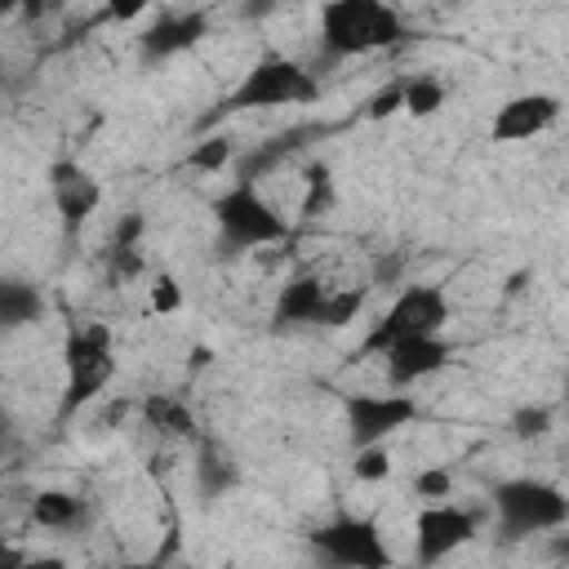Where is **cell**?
Masks as SVG:
<instances>
[{
    "label": "cell",
    "mask_w": 569,
    "mask_h": 569,
    "mask_svg": "<svg viewBox=\"0 0 569 569\" xmlns=\"http://www.w3.org/2000/svg\"><path fill=\"white\" fill-rule=\"evenodd\" d=\"M147 4L151 0H107V18L111 22H133V18H142Z\"/></svg>",
    "instance_id": "obj_28"
},
{
    "label": "cell",
    "mask_w": 569,
    "mask_h": 569,
    "mask_svg": "<svg viewBox=\"0 0 569 569\" xmlns=\"http://www.w3.org/2000/svg\"><path fill=\"white\" fill-rule=\"evenodd\" d=\"M551 422H556V413H551L547 405H520V409L507 418V427H511L516 440H542V436L551 431Z\"/></svg>",
    "instance_id": "obj_19"
},
{
    "label": "cell",
    "mask_w": 569,
    "mask_h": 569,
    "mask_svg": "<svg viewBox=\"0 0 569 569\" xmlns=\"http://www.w3.org/2000/svg\"><path fill=\"white\" fill-rule=\"evenodd\" d=\"M227 160H231V138L213 133V138H204V142L191 147L187 169H196V173H218V169H227Z\"/></svg>",
    "instance_id": "obj_20"
},
{
    "label": "cell",
    "mask_w": 569,
    "mask_h": 569,
    "mask_svg": "<svg viewBox=\"0 0 569 569\" xmlns=\"http://www.w3.org/2000/svg\"><path fill=\"white\" fill-rule=\"evenodd\" d=\"M142 418L156 436H169V440H196V413L187 400L169 396V391H156L142 400Z\"/></svg>",
    "instance_id": "obj_16"
},
{
    "label": "cell",
    "mask_w": 569,
    "mask_h": 569,
    "mask_svg": "<svg viewBox=\"0 0 569 569\" xmlns=\"http://www.w3.org/2000/svg\"><path fill=\"white\" fill-rule=\"evenodd\" d=\"M551 556H560V560H569V520H565L560 529H551Z\"/></svg>",
    "instance_id": "obj_29"
},
{
    "label": "cell",
    "mask_w": 569,
    "mask_h": 569,
    "mask_svg": "<svg viewBox=\"0 0 569 569\" xmlns=\"http://www.w3.org/2000/svg\"><path fill=\"white\" fill-rule=\"evenodd\" d=\"M236 480V467L213 449V445H204V453H200V493H222L227 485Z\"/></svg>",
    "instance_id": "obj_21"
},
{
    "label": "cell",
    "mask_w": 569,
    "mask_h": 569,
    "mask_svg": "<svg viewBox=\"0 0 569 569\" xmlns=\"http://www.w3.org/2000/svg\"><path fill=\"white\" fill-rule=\"evenodd\" d=\"M565 400H569V373H565Z\"/></svg>",
    "instance_id": "obj_31"
},
{
    "label": "cell",
    "mask_w": 569,
    "mask_h": 569,
    "mask_svg": "<svg viewBox=\"0 0 569 569\" xmlns=\"http://www.w3.org/2000/svg\"><path fill=\"white\" fill-rule=\"evenodd\" d=\"M560 120V98L556 93H516L507 98L498 111H493V124H489V138L493 142H529L538 133H547L551 124Z\"/></svg>",
    "instance_id": "obj_10"
},
{
    "label": "cell",
    "mask_w": 569,
    "mask_h": 569,
    "mask_svg": "<svg viewBox=\"0 0 569 569\" xmlns=\"http://www.w3.org/2000/svg\"><path fill=\"white\" fill-rule=\"evenodd\" d=\"M0 4H4V9H13V4H18V0H0Z\"/></svg>",
    "instance_id": "obj_30"
},
{
    "label": "cell",
    "mask_w": 569,
    "mask_h": 569,
    "mask_svg": "<svg viewBox=\"0 0 569 569\" xmlns=\"http://www.w3.org/2000/svg\"><path fill=\"white\" fill-rule=\"evenodd\" d=\"M351 471H356V480H369V485L382 480V476H391V453H387V445H360Z\"/></svg>",
    "instance_id": "obj_23"
},
{
    "label": "cell",
    "mask_w": 569,
    "mask_h": 569,
    "mask_svg": "<svg viewBox=\"0 0 569 569\" xmlns=\"http://www.w3.org/2000/svg\"><path fill=\"white\" fill-rule=\"evenodd\" d=\"M329 284L311 271L289 276L271 302V329H302V325H325L329 316Z\"/></svg>",
    "instance_id": "obj_13"
},
{
    "label": "cell",
    "mask_w": 569,
    "mask_h": 569,
    "mask_svg": "<svg viewBox=\"0 0 569 569\" xmlns=\"http://www.w3.org/2000/svg\"><path fill=\"white\" fill-rule=\"evenodd\" d=\"M476 538V511L453 507V502H427L413 516V560L418 565H440L458 547Z\"/></svg>",
    "instance_id": "obj_9"
},
{
    "label": "cell",
    "mask_w": 569,
    "mask_h": 569,
    "mask_svg": "<svg viewBox=\"0 0 569 569\" xmlns=\"http://www.w3.org/2000/svg\"><path fill=\"white\" fill-rule=\"evenodd\" d=\"M396 111H405V80H391L369 98V120H387Z\"/></svg>",
    "instance_id": "obj_26"
},
{
    "label": "cell",
    "mask_w": 569,
    "mask_h": 569,
    "mask_svg": "<svg viewBox=\"0 0 569 569\" xmlns=\"http://www.w3.org/2000/svg\"><path fill=\"white\" fill-rule=\"evenodd\" d=\"M320 84L316 76L284 58V53H262L244 76L240 84L222 98V111H276V107H302V102H316Z\"/></svg>",
    "instance_id": "obj_5"
},
{
    "label": "cell",
    "mask_w": 569,
    "mask_h": 569,
    "mask_svg": "<svg viewBox=\"0 0 569 569\" xmlns=\"http://www.w3.org/2000/svg\"><path fill=\"white\" fill-rule=\"evenodd\" d=\"M453 360V347L440 333H418V338H400L396 347L382 351V369L391 387H413L422 378H436L445 365Z\"/></svg>",
    "instance_id": "obj_12"
},
{
    "label": "cell",
    "mask_w": 569,
    "mask_h": 569,
    "mask_svg": "<svg viewBox=\"0 0 569 569\" xmlns=\"http://www.w3.org/2000/svg\"><path fill=\"white\" fill-rule=\"evenodd\" d=\"M307 547L338 569H387L391 551L382 542V529L369 516H333L307 533Z\"/></svg>",
    "instance_id": "obj_6"
},
{
    "label": "cell",
    "mask_w": 569,
    "mask_h": 569,
    "mask_svg": "<svg viewBox=\"0 0 569 569\" xmlns=\"http://www.w3.org/2000/svg\"><path fill=\"white\" fill-rule=\"evenodd\" d=\"M329 200H333V178H329L325 164H311V169H307V200H302V213L316 218V213L329 209Z\"/></svg>",
    "instance_id": "obj_22"
},
{
    "label": "cell",
    "mask_w": 569,
    "mask_h": 569,
    "mask_svg": "<svg viewBox=\"0 0 569 569\" xmlns=\"http://www.w3.org/2000/svg\"><path fill=\"white\" fill-rule=\"evenodd\" d=\"M204 36H209V18H204L200 9H178V13L156 18V22L142 31L138 53H142L147 62H164V58H178V53L196 49Z\"/></svg>",
    "instance_id": "obj_14"
},
{
    "label": "cell",
    "mask_w": 569,
    "mask_h": 569,
    "mask_svg": "<svg viewBox=\"0 0 569 569\" xmlns=\"http://www.w3.org/2000/svg\"><path fill=\"white\" fill-rule=\"evenodd\" d=\"M44 316V293L27 280H4L0 284V325L4 329H27Z\"/></svg>",
    "instance_id": "obj_17"
},
{
    "label": "cell",
    "mask_w": 569,
    "mask_h": 569,
    "mask_svg": "<svg viewBox=\"0 0 569 569\" xmlns=\"http://www.w3.org/2000/svg\"><path fill=\"white\" fill-rule=\"evenodd\" d=\"M449 325V293L440 284H405L391 307L373 320V329L365 333V342L347 356V365H360L369 356H382L387 347H396L400 338H418V333H440Z\"/></svg>",
    "instance_id": "obj_2"
},
{
    "label": "cell",
    "mask_w": 569,
    "mask_h": 569,
    "mask_svg": "<svg viewBox=\"0 0 569 569\" xmlns=\"http://www.w3.org/2000/svg\"><path fill=\"white\" fill-rule=\"evenodd\" d=\"M320 49L329 58H360L405 40V18L391 0H325L320 18Z\"/></svg>",
    "instance_id": "obj_1"
},
{
    "label": "cell",
    "mask_w": 569,
    "mask_h": 569,
    "mask_svg": "<svg viewBox=\"0 0 569 569\" xmlns=\"http://www.w3.org/2000/svg\"><path fill=\"white\" fill-rule=\"evenodd\" d=\"M493 516H498V533L502 538H529V533H551L569 520V489L551 485V480H533V476H516L493 485L489 493Z\"/></svg>",
    "instance_id": "obj_4"
},
{
    "label": "cell",
    "mask_w": 569,
    "mask_h": 569,
    "mask_svg": "<svg viewBox=\"0 0 569 569\" xmlns=\"http://www.w3.org/2000/svg\"><path fill=\"white\" fill-rule=\"evenodd\" d=\"M138 240H142V213H129V218L116 227L111 249H138Z\"/></svg>",
    "instance_id": "obj_27"
},
{
    "label": "cell",
    "mask_w": 569,
    "mask_h": 569,
    "mask_svg": "<svg viewBox=\"0 0 569 569\" xmlns=\"http://www.w3.org/2000/svg\"><path fill=\"white\" fill-rule=\"evenodd\" d=\"M31 520L53 533H80L93 520V507H89V498H80L71 489H40L31 498Z\"/></svg>",
    "instance_id": "obj_15"
},
{
    "label": "cell",
    "mask_w": 569,
    "mask_h": 569,
    "mask_svg": "<svg viewBox=\"0 0 569 569\" xmlns=\"http://www.w3.org/2000/svg\"><path fill=\"white\" fill-rule=\"evenodd\" d=\"M418 418V400L409 391H342V422L351 449L382 445Z\"/></svg>",
    "instance_id": "obj_8"
},
{
    "label": "cell",
    "mask_w": 569,
    "mask_h": 569,
    "mask_svg": "<svg viewBox=\"0 0 569 569\" xmlns=\"http://www.w3.org/2000/svg\"><path fill=\"white\" fill-rule=\"evenodd\" d=\"M116 373V351H111V329L107 325H80L67 333V396L62 413H76L89 405Z\"/></svg>",
    "instance_id": "obj_7"
},
{
    "label": "cell",
    "mask_w": 569,
    "mask_h": 569,
    "mask_svg": "<svg viewBox=\"0 0 569 569\" xmlns=\"http://www.w3.org/2000/svg\"><path fill=\"white\" fill-rule=\"evenodd\" d=\"M449 489H453V476L445 467H427V471L413 476V493L422 502H440V498H449Z\"/></svg>",
    "instance_id": "obj_25"
},
{
    "label": "cell",
    "mask_w": 569,
    "mask_h": 569,
    "mask_svg": "<svg viewBox=\"0 0 569 569\" xmlns=\"http://www.w3.org/2000/svg\"><path fill=\"white\" fill-rule=\"evenodd\" d=\"M209 213H213V227H218V244H222L227 253L262 249V244L289 240L284 213H280L249 178H240L231 191H222V196L209 204Z\"/></svg>",
    "instance_id": "obj_3"
},
{
    "label": "cell",
    "mask_w": 569,
    "mask_h": 569,
    "mask_svg": "<svg viewBox=\"0 0 569 569\" xmlns=\"http://www.w3.org/2000/svg\"><path fill=\"white\" fill-rule=\"evenodd\" d=\"M49 196H53V209H58L62 227L80 231L89 222V213H98V204H102V182L84 164L58 160V164H49Z\"/></svg>",
    "instance_id": "obj_11"
},
{
    "label": "cell",
    "mask_w": 569,
    "mask_h": 569,
    "mask_svg": "<svg viewBox=\"0 0 569 569\" xmlns=\"http://www.w3.org/2000/svg\"><path fill=\"white\" fill-rule=\"evenodd\" d=\"M182 302H187V293H182V284L173 276H156L151 280V311L156 316H173V311H182Z\"/></svg>",
    "instance_id": "obj_24"
},
{
    "label": "cell",
    "mask_w": 569,
    "mask_h": 569,
    "mask_svg": "<svg viewBox=\"0 0 569 569\" xmlns=\"http://www.w3.org/2000/svg\"><path fill=\"white\" fill-rule=\"evenodd\" d=\"M49 4H67V0H49Z\"/></svg>",
    "instance_id": "obj_32"
},
{
    "label": "cell",
    "mask_w": 569,
    "mask_h": 569,
    "mask_svg": "<svg viewBox=\"0 0 569 569\" xmlns=\"http://www.w3.org/2000/svg\"><path fill=\"white\" fill-rule=\"evenodd\" d=\"M445 98H449V89H445L440 76H431V71L405 76V111H409V116L427 120V116H436V111L445 107Z\"/></svg>",
    "instance_id": "obj_18"
}]
</instances>
